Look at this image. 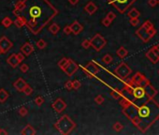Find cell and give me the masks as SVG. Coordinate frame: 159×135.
Instances as JSON below:
<instances>
[{
  "mask_svg": "<svg viewBox=\"0 0 159 135\" xmlns=\"http://www.w3.org/2000/svg\"><path fill=\"white\" fill-rule=\"evenodd\" d=\"M12 13L23 21L31 33L38 35L58 15L59 10L49 0H19Z\"/></svg>",
  "mask_w": 159,
  "mask_h": 135,
  "instance_id": "6da1fadb",
  "label": "cell"
},
{
  "mask_svg": "<svg viewBox=\"0 0 159 135\" xmlns=\"http://www.w3.org/2000/svg\"><path fill=\"white\" fill-rule=\"evenodd\" d=\"M123 113L142 132L149 129L159 118V104L154 99L147 98L140 104L132 101Z\"/></svg>",
  "mask_w": 159,
  "mask_h": 135,
  "instance_id": "7a4b0ae2",
  "label": "cell"
},
{
  "mask_svg": "<svg viewBox=\"0 0 159 135\" xmlns=\"http://www.w3.org/2000/svg\"><path fill=\"white\" fill-rule=\"evenodd\" d=\"M54 128L61 134L68 135L76 129V123L68 115H64L54 124Z\"/></svg>",
  "mask_w": 159,
  "mask_h": 135,
  "instance_id": "3957f363",
  "label": "cell"
},
{
  "mask_svg": "<svg viewBox=\"0 0 159 135\" xmlns=\"http://www.w3.org/2000/svg\"><path fill=\"white\" fill-rule=\"evenodd\" d=\"M109 5L118 10L120 13H125L127 9H129L137 0H106Z\"/></svg>",
  "mask_w": 159,
  "mask_h": 135,
  "instance_id": "277c9868",
  "label": "cell"
},
{
  "mask_svg": "<svg viewBox=\"0 0 159 135\" xmlns=\"http://www.w3.org/2000/svg\"><path fill=\"white\" fill-rule=\"evenodd\" d=\"M90 44L91 47H93L97 52H100L107 45V41L101 34L97 33L90 40Z\"/></svg>",
  "mask_w": 159,
  "mask_h": 135,
  "instance_id": "5b68a950",
  "label": "cell"
},
{
  "mask_svg": "<svg viewBox=\"0 0 159 135\" xmlns=\"http://www.w3.org/2000/svg\"><path fill=\"white\" fill-rule=\"evenodd\" d=\"M114 73L121 79H126L130 74L132 73V70L130 69L126 63L122 62L120 65L114 70Z\"/></svg>",
  "mask_w": 159,
  "mask_h": 135,
  "instance_id": "8992f818",
  "label": "cell"
},
{
  "mask_svg": "<svg viewBox=\"0 0 159 135\" xmlns=\"http://www.w3.org/2000/svg\"><path fill=\"white\" fill-rule=\"evenodd\" d=\"M83 70L89 78H94L98 72H99V66H98L95 61H91L89 63H87L86 65L83 67Z\"/></svg>",
  "mask_w": 159,
  "mask_h": 135,
  "instance_id": "52a82bcc",
  "label": "cell"
},
{
  "mask_svg": "<svg viewBox=\"0 0 159 135\" xmlns=\"http://www.w3.org/2000/svg\"><path fill=\"white\" fill-rule=\"evenodd\" d=\"M13 47V42L8 37L2 36L0 38V55L7 54Z\"/></svg>",
  "mask_w": 159,
  "mask_h": 135,
  "instance_id": "ba28073f",
  "label": "cell"
},
{
  "mask_svg": "<svg viewBox=\"0 0 159 135\" xmlns=\"http://www.w3.org/2000/svg\"><path fill=\"white\" fill-rule=\"evenodd\" d=\"M147 82H149V81H148V79L143 75L142 73L137 72L135 75L132 77V79L130 80L127 84H131L132 86H141L142 84L144 86V84H145Z\"/></svg>",
  "mask_w": 159,
  "mask_h": 135,
  "instance_id": "9c48e42d",
  "label": "cell"
},
{
  "mask_svg": "<svg viewBox=\"0 0 159 135\" xmlns=\"http://www.w3.org/2000/svg\"><path fill=\"white\" fill-rule=\"evenodd\" d=\"M52 107L57 113H61L66 108V103L63 99L58 98V99H56L54 102H52Z\"/></svg>",
  "mask_w": 159,
  "mask_h": 135,
  "instance_id": "30bf717a",
  "label": "cell"
},
{
  "mask_svg": "<svg viewBox=\"0 0 159 135\" xmlns=\"http://www.w3.org/2000/svg\"><path fill=\"white\" fill-rule=\"evenodd\" d=\"M78 70H79V65L74 62L72 59L69 58L68 64V66L66 67V69L64 70V72H65L68 76H72Z\"/></svg>",
  "mask_w": 159,
  "mask_h": 135,
  "instance_id": "8fae6325",
  "label": "cell"
},
{
  "mask_svg": "<svg viewBox=\"0 0 159 135\" xmlns=\"http://www.w3.org/2000/svg\"><path fill=\"white\" fill-rule=\"evenodd\" d=\"M136 35L143 42H148L152 38V37L150 36V34H149V30L145 29V28L142 27V26H140L139 29L136 31Z\"/></svg>",
  "mask_w": 159,
  "mask_h": 135,
  "instance_id": "7c38bea8",
  "label": "cell"
},
{
  "mask_svg": "<svg viewBox=\"0 0 159 135\" xmlns=\"http://www.w3.org/2000/svg\"><path fill=\"white\" fill-rule=\"evenodd\" d=\"M144 90H145V96H147V98L154 99L155 96L157 95V90L152 86L150 84V82H147V83L143 86Z\"/></svg>",
  "mask_w": 159,
  "mask_h": 135,
  "instance_id": "4fadbf2b",
  "label": "cell"
},
{
  "mask_svg": "<svg viewBox=\"0 0 159 135\" xmlns=\"http://www.w3.org/2000/svg\"><path fill=\"white\" fill-rule=\"evenodd\" d=\"M132 95H133L134 99H141L145 97V90H144L142 86H137L133 88Z\"/></svg>",
  "mask_w": 159,
  "mask_h": 135,
  "instance_id": "5bb4252c",
  "label": "cell"
},
{
  "mask_svg": "<svg viewBox=\"0 0 159 135\" xmlns=\"http://www.w3.org/2000/svg\"><path fill=\"white\" fill-rule=\"evenodd\" d=\"M21 53L24 55V56H29L30 55L33 54L34 52V46L32 45L30 42H25L21 46Z\"/></svg>",
  "mask_w": 159,
  "mask_h": 135,
  "instance_id": "9a60e30c",
  "label": "cell"
},
{
  "mask_svg": "<svg viewBox=\"0 0 159 135\" xmlns=\"http://www.w3.org/2000/svg\"><path fill=\"white\" fill-rule=\"evenodd\" d=\"M26 86H27V83L23 79V78H19V79H17L13 84L14 88H15L18 92H23V89H24V87H25Z\"/></svg>",
  "mask_w": 159,
  "mask_h": 135,
  "instance_id": "2e32d148",
  "label": "cell"
},
{
  "mask_svg": "<svg viewBox=\"0 0 159 135\" xmlns=\"http://www.w3.org/2000/svg\"><path fill=\"white\" fill-rule=\"evenodd\" d=\"M70 27H71L72 34H74V35H79L83 31V26L78 22V21L73 22L71 24H70Z\"/></svg>",
  "mask_w": 159,
  "mask_h": 135,
  "instance_id": "e0dca14e",
  "label": "cell"
},
{
  "mask_svg": "<svg viewBox=\"0 0 159 135\" xmlns=\"http://www.w3.org/2000/svg\"><path fill=\"white\" fill-rule=\"evenodd\" d=\"M97 9H98L97 6L95 5L93 1H89L85 5V7H84V10H85L88 14H90V15H93V14L97 12Z\"/></svg>",
  "mask_w": 159,
  "mask_h": 135,
  "instance_id": "ac0fdd59",
  "label": "cell"
},
{
  "mask_svg": "<svg viewBox=\"0 0 159 135\" xmlns=\"http://www.w3.org/2000/svg\"><path fill=\"white\" fill-rule=\"evenodd\" d=\"M7 63H8L11 68H13V69H16V68L20 65L18 62V59L16 57V54L10 55L9 57L7 58Z\"/></svg>",
  "mask_w": 159,
  "mask_h": 135,
  "instance_id": "d6986e66",
  "label": "cell"
},
{
  "mask_svg": "<svg viewBox=\"0 0 159 135\" xmlns=\"http://www.w3.org/2000/svg\"><path fill=\"white\" fill-rule=\"evenodd\" d=\"M36 133L37 132H36V130H35V129L31 125H29V124L24 127L23 130L21 131V134H23V135H35Z\"/></svg>",
  "mask_w": 159,
  "mask_h": 135,
  "instance_id": "ffe728a7",
  "label": "cell"
},
{
  "mask_svg": "<svg viewBox=\"0 0 159 135\" xmlns=\"http://www.w3.org/2000/svg\"><path fill=\"white\" fill-rule=\"evenodd\" d=\"M9 98V93L5 88H0V103H4Z\"/></svg>",
  "mask_w": 159,
  "mask_h": 135,
  "instance_id": "44dd1931",
  "label": "cell"
},
{
  "mask_svg": "<svg viewBox=\"0 0 159 135\" xmlns=\"http://www.w3.org/2000/svg\"><path fill=\"white\" fill-rule=\"evenodd\" d=\"M146 57H147L148 59H149L152 63H154V64L157 63V62L159 61V58L154 54L153 52L151 51V50H149V51H148V52L146 53Z\"/></svg>",
  "mask_w": 159,
  "mask_h": 135,
  "instance_id": "7402d4cb",
  "label": "cell"
},
{
  "mask_svg": "<svg viewBox=\"0 0 159 135\" xmlns=\"http://www.w3.org/2000/svg\"><path fill=\"white\" fill-rule=\"evenodd\" d=\"M116 54H117V55L119 56L120 58H125V56L128 55V51L125 48V47H123V46H121L117 51H116Z\"/></svg>",
  "mask_w": 159,
  "mask_h": 135,
  "instance_id": "603a6c76",
  "label": "cell"
},
{
  "mask_svg": "<svg viewBox=\"0 0 159 135\" xmlns=\"http://www.w3.org/2000/svg\"><path fill=\"white\" fill-rule=\"evenodd\" d=\"M127 16H128L129 18H139V17L140 16V12L137 9L133 8V9H131L128 11V13H127Z\"/></svg>",
  "mask_w": 159,
  "mask_h": 135,
  "instance_id": "cb8c5ba5",
  "label": "cell"
},
{
  "mask_svg": "<svg viewBox=\"0 0 159 135\" xmlns=\"http://www.w3.org/2000/svg\"><path fill=\"white\" fill-rule=\"evenodd\" d=\"M68 61H69V58H66V57H63L62 59H60L59 61H58V67L61 69L63 72H64V70L66 69V67L68 66Z\"/></svg>",
  "mask_w": 159,
  "mask_h": 135,
  "instance_id": "d4e9b609",
  "label": "cell"
},
{
  "mask_svg": "<svg viewBox=\"0 0 159 135\" xmlns=\"http://www.w3.org/2000/svg\"><path fill=\"white\" fill-rule=\"evenodd\" d=\"M49 31H50L52 35H56L60 31V26L56 23H54L49 26Z\"/></svg>",
  "mask_w": 159,
  "mask_h": 135,
  "instance_id": "484cf974",
  "label": "cell"
},
{
  "mask_svg": "<svg viewBox=\"0 0 159 135\" xmlns=\"http://www.w3.org/2000/svg\"><path fill=\"white\" fill-rule=\"evenodd\" d=\"M13 24V21L9 18V17H5V18H3V20L1 21V24L4 27H6V28H9L10 26H11V24Z\"/></svg>",
  "mask_w": 159,
  "mask_h": 135,
  "instance_id": "4316f807",
  "label": "cell"
},
{
  "mask_svg": "<svg viewBox=\"0 0 159 135\" xmlns=\"http://www.w3.org/2000/svg\"><path fill=\"white\" fill-rule=\"evenodd\" d=\"M102 61H103V63H105L106 65H109V64H111L113 61V58H112V56L109 54H106L103 57H102Z\"/></svg>",
  "mask_w": 159,
  "mask_h": 135,
  "instance_id": "83f0119b",
  "label": "cell"
},
{
  "mask_svg": "<svg viewBox=\"0 0 159 135\" xmlns=\"http://www.w3.org/2000/svg\"><path fill=\"white\" fill-rule=\"evenodd\" d=\"M109 95H111L114 99H121L123 97L122 91L120 92L119 90H112L111 93H109Z\"/></svg>",
  "mask_w": 159,
  "mask_h": 135,
  "instance_id": "f1b7e54d",
  "label": "cell"
},
{
  "mask_svg": "<svg viewBox=\"0 0 159 135\" xmlns=\"http://www.w3.org/2000/svg\"><path fill=\"white\" fill-rule=\"evenodd\" d=\"M36 45H37V47H38V49L42 50V49L46 48V46H47V42H46V41L43 40V38H40V40H38V41H37Z\"/></svg>",
  "mask_w": 159,
  "mask_h": 135,
  "instance_id": "f546056e",
  "label": "cell"
},
{
  "mask_svg": "<svg viewBox=\"0 0 159 135\" xmlns=\"http://www.w3.org/2000/svg\"><path fill=\"white\" fill-rule=\"evenodd\" d=\"M13 24L14 26H15L17 28H22L24 24H23V22L22 20H21L20 18H18V17H16V19H15V21H14L13 22Z\"/></svg>",
  "mask_w": 159,
  "mask_h": 135,
  "instance_id": "4dcf8cb0",
  "label": "cell"
},
{
  "mask_svg": "<svg viewBox=\"0 0 159 135\" xmlns=\"http://www.w3.org/2000/svg\"><path fill=\"white\" fill-rule=\"evenodd\" d=\"M113 130L116 131V132H120L123 129V124H121L120 122H116L113 124Z\"/></svg>",
  "mask_w": 159,
  "mask_h": 135,
  "instance_id": "1f68e13d",
  "label": "cell"
},
{
  "mask_svg": "<svg viewBox=\"0 0 159 135\" xmlns=\"http://www.w3.org/2000/svg\"><path fill=\"white\" fill-rule=\"evenodd\" d=\"M104 101H105V99L103 98V96H101V95H98V96H97V97L95 98V102L97 104H98V105L103 104Z\"/></svg>",
  "mask_w": 159,
  "mask_h": 135,
  "instance_id": "d6a6232c",
  "label": "cell"
},
{
  "mask_svg": "<svg viewBox=\"0 0 159 135\" xmlns=\"http://www.w3.org/2000/svg\"><path fill=\"white\" fill-rule=\"evenodd\" d=\"M23 93L25 94L26 96H30V95H32V93H33V88H32L29 84H27V86L24 87V89H23Z\"/></svg>",
  "mask_w": 159,
  "mask_h": 135,
  "instance_id": "836d02e7",
  "label": "cell"
},
{
  "mask_svg": "<svg viewBox=\"0 0 159 135\" xmlns=\"http://www.w3.org/2000/svg\"><path fill=\"white\" fill-rule=\"evenodd\" d=\"M35 103L38 106H41L44 103V98L41 97V96H38V97L35 99Z\"/></svg>",
  "mask_w": 159,
  "mask_h": 135,
  "instance_id": "e575fe53",
  "label": "cell"
},
{
  "mask_svg": "<svg viewBox=\"0 0 159 135\" xmlns=\"http://www.w3.org/2000/svg\"><path fill=\"white\" fill-rule=\"evenodd\" d=\"M72 86H73L74 90H78V89H80L81 86H82V84H81L80 81L74 80V81H72Z\"/></svg>",
  "mask_w": 159,
  "mask_h": 135,
  "instance_id": "d590c367",
  "label": "cell"
},
{
  "mask_svg": "<svg viewBox=\"0 0 159 135\" xmlns=\"http://www.w3.org/2000/svg\"><path fill=\"white\" fill-rule=\"evenodd\" d=\"M18 113L21 115V116H25V115H27V113H28V110L25 108V107H21L19 110H18Z\"/></svg>",
  "mask_w": 159,
  "mask_h": 135,
  "instance_id": "8d00e7d4",
  "label": "cell"
},
{
  "mask_svg": "<svg viewBox=\"0 0 159 135\" xmlns=\"http://www.w3.org/2000/svg\"><path fill=\"white\" fill-rule=\"evenodd\" d=\"M141 26L144 27V28H145V29H147V30H149V29H151L152 27H154V24H152L151 21H146V22H144V23L142 24V26Z\"/></svg>",
  "mask_w": 159,
  "mask_h": 135,
  "instance_id": "74e56055",
  "label": "cell"
},
{
  "mask_svg": "<svg viewBox=\"0 0 159 135\" xmlns=\"http://www.w3.org/2000/svg\"><path fill=\"white\" fill-rule=\"evenodd\" d=\"M150 50L159 58V44H156V45L153 46V47H152Z\"/></svg>",
  "mask_w": 159,
  "mask_h": 135,
  "instance_id": "f35d334b",
  "label": "cell"
},
{
  "mask_svg": "<svg viewBox=\"0 0 159 135\" xmlns=\"http://www.w3.org/2000/svg\"><path fill=\"white\" fill-rule=\"evenodd\" d=\"M16 57H17V59H18L19 64H22L23 61H24V59H25V56H24L22 53H18V54H16Z\"/></svg>",
  "mask_w": 159,
  "mask_h": 135,
  "instance_id": "ab89813d",
  "label": "cell"
},
{
  "mask_svg": "<svg viewBox=\"0 0 159 135\" xmlns=\"http://www.w3.org/2000/svg\"><path fill=\"white\" fill-rule=\"evenodd\" d=\"M129 23L132 26H137L138 24H140V20H139V18H130Z\"/></svg>",
  "mask_w": 159,
  "mask_h": 135,
  "instance_id": "60d3db41",
  "label": "cell"
},
{
  "mask_svg": "<svg viewBox=\"0 0 159 135\" xmlns=\"http://www.w3.org/2000/svg\"><path fill=\"white\" fill-rule=\"evenodd\" d=\"M28 70H29V66L27 65V64H22V65L20 66V70L23 73H25L28 72Z\"/></svg>",
  "mask_w": 159,
  "mask_h": 135,
  "instance_id": "b9f144b4",
  "label": "cell"
},
{
  "mask_svg": "<svg viewBox=\"0 0 159 135\" xmlns=\"http://www.w3.org/2000/svg\"><path fill=\"white\" fill-rule=\"evenodd\" d=\"M82 46L83 47V49H89L91 47V44H90V41L89 40H84L82 42Z\"/></svg>",
  "mask_w": 159,
  "mask_h": 135,
  "instance_id": "7bdbcfd3",
  "label": "cell"
},
{
  "mask_svg": "<svg viewBox=\"0 0 159 135\" xmlns=\"http://www.w3.org/2000/svg\"><path fill=\"white\" fill-rule=\"evenodd\" d=\"M101 23H102V24H103L104 26H106V27H109V26H111V21H109L107 17H105L104 19H102V21H101Z\"/></svg>",
  "mask_w": 159,
  "mask_h": 135,
  "instance_id": "ee69618b",
  "label": "cell"
},
{
  "mask_svg": "<svg viewBox=\"0 0 159 135\" xmlns=\"http://www.w3.org/2000/svg\"><path fill=\"white\" fill-rule=\"evenodd\" d=\"M65 88L66 90H72L73 89V86H72V81H66L65 83Z\"/></svg>",
  "mask_w": 159,
  "mask_h": 135,
  "instance_id": "f6af8a7d",
  "label": "cell"
},
{
  "mask_svg": "<svg viewBox=\"0 0 159 135\" xmlns=\"http://www.w3.org/2000/svg\"><path fill=\"white\" fill-rule=\"evenodd\" d=\"M106 17H107V18H108L109 21H111V22H112V21L115 20V18H116V14H115L113 11H109V12L107 14V16H106Z\"/></svg>",
  "mask_w": 159,
  "mask_h": 135,
  "instance_id": "bcb514c9",
  "label": "cell"
},
{
  "mask_svg": "<svg viewBox=\"0 0 159 135\" xmlns=\"http://www.w3.org/2000/svg\"><path fill=\"white\" fill-rule=\"evenodd\" d=\"M64 33H65L66 35H70L72 33V31H71V27H70V26H66L65 27H64Z\"/></svg>",
  "mask_w": 159,
  "mask_h": 135,
  "instance_id": "7dc6e473",
  "label": "cell"
},
{
  "mask_svg": "<svg viewBox=\"0 0 159 135\" xmlns=\"http://www.w3.org/2000/svg\"><path fill=\"white\" fill-rule=\"evenodd\" d=\"M148 3H149V5L151 7H155L158 4V1H157V0H149Z\"/></svg>",
  "mask_w": 159,
  "mask_h": 135,
  "instance_id": "c3c4849f",
  "label": "cell"
},
{
  "mask_svg": "<svg viewBox=\"0 0 159 135\" xmlns=\"http://www.w3.org/2000/svg\"><path fill=\"white\" fill-rule=\"evenodd\" d=\"M149 34H150V36L153 38L155 34H156V30H155V28L154 27H152L151 29H149Z\"/></svg>",
  "mask_w": 159,
  "mask_h": 135,
  "instance_id": "681fc988",
  "label": "cell"
},
{
  "mask_svg": "<svg viewBox=\"0 0 159 135\" xmlns=\"http://www.w3.org/2000/svg\"><path fill=\"white\" fill-rule=\"evenodd\" d=\"M80 0H68V2L70 3V5H72V6H76L78 3H79Z\"/></svg>",
  "mask_w": 159,
  "mask_h": 135,
  "instance_id": "f907efd6",
  "label": "cell"
},
{
  "mask_svg": "<svg viewBox=\"0 0 159 135\" xmlns=\"http://www.w3.org/2000/svg\"><path fill=\"white\" fill-rule=\"evenodd\" d=\"M1 134L6 135V134H8V132H7L5 130H3V129H1V128H0V135H1Z\"/></svg>",
  "mask_w": 159,
  "mask_h": 135,
  "instance_id": "816d5d0a",
  "label": "cell"
},
{
  "mask_svg": "<svg viewBox=\"0 0 159 135\" xmlns=\"http://www.w3.org/2000/svg\"><path fill=\"white\" fill-rule=\"evenodd\" d=\"M158 4H159V1H158Z\"/></svg>",
  "mask_w": 159,
  "mask_h": 135,
  "instance_id": "f5cc1de1",
  "label": "cell"
},
{
  "mask_svg": "<svg viewBox=\"0 0 159 135\" xmlns=\"http://www.w3.org/2000/svg\"><path fill=\"white\" fill-rule=\"evenodd\" d=\"M158 73H159V72H158Z\"/></svg>",
  "mask_w": 159,
  "mask_h": 135,
  "instance_id": "db71d44e",
  "label": "cell"
}]
</instances>
